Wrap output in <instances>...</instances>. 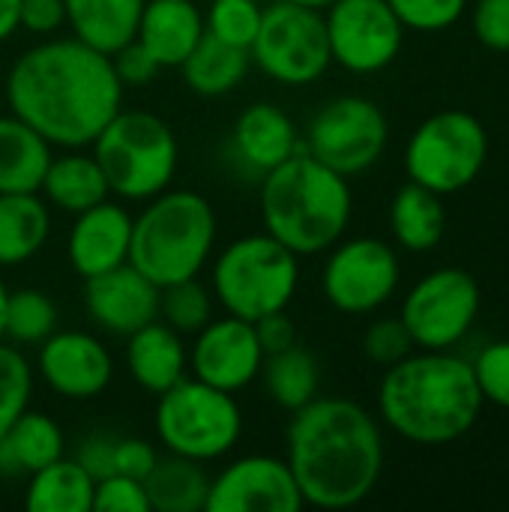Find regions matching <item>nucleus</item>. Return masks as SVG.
I'll use <instances>...</instances> for the list:
<instances>
[{
	"mask_svg": "<svg viewBox=\"0 0 509 512\" xmlns=\"http://www.w3.org/2000/svg\"><path fill=\"white\" fill-rule=\"evenodd\" d=\"M300 150H303L300 132L279 105L255 102L234 120L231 153L255 177H264L267 171H273L276 165H282Z\"/></svg>",
	"mask_w": 509,
	"mask_h": 512,
	"instance_id": "obj_20",
	"label": "nucleus"
},
{
	"mask_svg": "<svg viewBox=\"0 0 509 512\" xmlns=\"http://www.w3.org/2000/svg\"><path fill=\"white\" fill-rule=\"evenodd\" d=\"M153 512H201L207 510L210 477L201 462L165 453L156 459L150 474L141 480Z\"/></svg>",
	"mask_w": 509,
	"mask_h": 512,
	"instance_id": "obj_29",
	"label": "nucleus"
},
{
	"mask_svg": "<svg viewBox=\"0 0 509 512\" xmlns=\"http://www.w3.org/2000/svg\"><path fill=\"white\" fill-rule=\"evenodd\" d=\"M39 195L51 207L75 216V213L105 201L111 195V189H108V180L93 153L66 150L60 156H51V165L39 186Z\"/></svg>",
	"mask_w": 509,
	"mask_h": 512,
	"instance_id": "obj_25",
	"label": "nucleus"
},
{
	"mask_svg": "<svg viewBox=\"0 0 509 512\" xmlns=\"http://www.w3.org/2000/svg\"><path fill=\"white\" fill-rule=\"evenodd\" d=\"M414 348L417 345L402 318H381V321L369 324V330L363 336V354L375 366H384V369L405 360Z\"/></svg>",
	"mask_w": 509,
	"mask_h": 512,
	"instance_id": "obj_38",
	"label": "nucleus"
},
{
	"mask_svg": "<svg viewBox=\"0 0 509 512\" xmlns=\"http://www.w3.org/2000/svg\"><path fill=\"white\" fill-rule=\"evenodd\" d=\"M33 396V366L18 345H3L0 339V435L3 429L30 408Z\"/></svg>",
	"mask_w": 509,
	"mask_h": 512,
	"instance_id": "obj_36",
	"label": "nucleus"
},
{
	"mask_svg": "<svg viewBox=\"0 0 509 512\" xmlns=\"http://www.w3.org/2000/svg\"><path fill=\"white\" fill-rule=\"evenodd\" d=\"M330 57L354 75L387 69L405 42V27L387 0H336L324 9Z\"/></svg>",
	"mask_w": 509,
	"mask_h": 512,
	"instance_id": "obj_14",
	"label": "nucleus"
},
{
	"mask_svg": "<svg viewBox=\"0 0 509 512\" xmlns=\"http://www.w3.org/2000/svg\"><path fill=\"white\" fill-rule=\"evenodd\" d=\"M291 474L303 504L348 510L363 504L384 471V438L375 417L339 396H315L294 411L285 432Z\"/></svg>",
	"mask_w": 509,
	"mask_h": 512,
	"instance_id": "obj_2",
	"label": "nucleus"
},
{
	"mask_svg": "<svg viewBox=\"0 0 509 512\" xmlns=\"http://www.w3.org/2000/svg\"><path fill=\"white\" fill-rule=\"evenodd\" d=\"M6 102L51 147L84 150L123 108L111 54L81 39H48L15 57Z\"/></svg>",
	"mask_w": 509,
	"mask_h": 512,
	"instance_id": "obj_1",
	"label": "nucleus"
},
{
	"mask_svg": "<svg viewBox=\"0 0 509 512\" xmlns=\"http://www.w3.org/2000/svg\"><path fill=\"white\" fill-rule=\"evenodd\" d=\"M252 57L246 48L228 45L204 33V39L195 45V51L180 63L183 81L198 96H225L243 84L249 75Z\"/></svg>",
	"mask_w": 509,
	"mask_h": 512,
	"instance_id": "obj_30",
	"label": "nucleus"
},
{
	"mask_svg": "<svg viewBox=\"0 0 509 512\" xmlns=\"http://www.w3.org/2000/svg\"><path fill=\"white\" fill-rule=\"evenodd\" d=\"M36 375L63 399L87 402L105 393L114 375V360L99 336L84 330H54L36 345Z\"/></svg>",
	"mask_w": 509,
	"mask_h": 512,
	"instance_id": "obj_17",
	"label": "nucleus"
},
{
	"mask_svg": "<svg viewBox=\"0 0 509 512\" xmlns=\"http://www.w3.org/2000/svg\"><path fill=\"white\" fill-rule=\"evenodd\" d=\"M288 3H297V6H309V9L324 12V9H327V6H333L336 0H288Z\"/></svg>",
	"mask_w": 509,
	"mask_h": 512,
	"instance_id": "obj_48",
	"label": "nucleus"
},
{
	"mask_svg": "<svg viewBox=\"0 0 509 512\" xmlns=\"http://www.w3.org/2000/svg\"><path fill=\"white\" fill-rule=\"evenodd\" d=\"M18 6L21 0H0V42H6L18 30Z\"/></svg>",
	"mask_w": 509,
	"mask_h": 512,
	"instance_id": "obj_47",
	"label": "nucleus"
},
{
	"mask_svg": "<svg viewBox=\"0 0 509 512\" xmlns=\"http://www.w3.org/2000/svg\"><path fill=\"white\" fill-rule=\"evenodd\" d=\"M483 408L474 366L450 351L408 354L387 366L378 387L384 423L411 444L444 447L465 438Z\"/></svg>",
	"mask_w": 509,
	"mask_h": 512,
	"instance_id": "obj_3",
	"label": "nucleus"
},
{
	"mask_svg": "<svg viewBox=\"0 0 509 512\" xmlns=\"http://www.w3.org/2000/svg\"><path fill=\"white\" fill-rule=\"evenodd\" d=\"M66 24V6L63 0H21L18 6V27L48 36L57 33Z\"/></svg>",
	"mask_w": 509,
	"mask_h": 512,
	"instance_id": "obj_44",
	"label": "nucleus"
},
{
	"mask_svg": "<svg viewBox=\"0 0 509 512\" xmlns=\"http://www.w3.org/2000/svg\"><path fill=\"white\" fill-rule=\"evenodd\" d=\"M84 309L105 333L129 336L159 318V285L126 261L108 273L84 279Z\"/></svg>",
	"mask_w": 509,
	"mask_h": 512,
	"instance_id": "obj_18",
	"label": "nucleus"
},
{
	"mask_svg": "<svg viewBox=\"0 0 509 512\" xmlns=\"http://www.w3.org/2000/svg\"><path fill=\"white\" fill-rule=\"evenodd\" d=\"M249 57L276 84L306 87L318 81L333 63L324 12L288 0H273L264 6L258 36L249 45Z\"/></svg>",
	"mask_w": 509,
	"mask_h": 512,
	"instance_id": "obj_10",
	"label": "nucleus"
},
{
	"mask_svg": "<svg viewBox=\"0 0 509 512\" xmlns=\"http://www.w3.org/2000/svg\"><path fill=\"white\" fill-rule=\"evenodd\" d=\"M120 201H150L177 174L180 147L171 126L150 111H117L90 144Z\"/></svg>",
	"mask_w": 509,
	"mask_h": 512,
	"instance_id": "obj_7",
	"label": "nucleus"
},
{
	"mask_svg": "<svg viewBox=\"0 0 509 512\" xmlns=\"http://www.w3.org/2000/svg\"><path fill=\"white\" fill-rule=\"evenodd\" d=\"M489 159L486 126L462 108H447L423 120L405 147V171L438 195H453L471 186Z\"/></svg>",
	"mask_w": 509,
	"mask_h": 512,
	"instance_id": "obj_9",
	"label": "nucleus"
},
{
	"mask_svg": "<svg viewBox=\"0 0 509 512\" xmlns=\"http://www.w3.org/2000/svg\"><path fill=\"white\" fill-rule=\"evenodd\" d=\"M126 369L141 390L159 396L186 378L189 348L174 327L156 318L126 336Z\"/></svg>",
	"mask_w": 509,
	"mask_h": 512,
	"instance_id": "obj_22",
	"label": "nucleus"
},
{
	"mask_svg": "<svg viewBox=\"0 0 509 512\" xmlns=\"http://www.w3.org/2000/svg\"><path fill=\"white\" fill-rule=\"evenodd\" d=\"M252 324H255V333H258V342H261L264 354L285 351V348H291L297 342V327L285 315V309L282 312H270V315L252 321Z\"/></svg>",
	"mask_w": 509,
	"mask_h": 512,
	"instance_id": "obj_46",
	"label": "nucleus"
},
{
	"mask_svg": "<svg viewBox=\"0 0 509 512\" xmlns=\"http://www.w3.org/2000/svg\"><path fill=\"white\" fill-rule=\"evenodd\" d=\"M54 147L21 117L0 114V195L39 192Z\"/></svg>",
	"mask_w": 509,
	"mask_h": 512,
	"instance_id": "obj_23",
	"label": "nucleus"
},
{
	"mask_svg": "<svg viewBox=\"0 0 509 512\" xmlns=\"http://www.w3.org/2000/svg\"><path fill=\"white\" fill-rule=\"evenodd\" d=\"M6 297H9V288L3 282V273H0V339H3V315H6Z\"/></svg>",
	"mask_w": 509,
	"mask_h": 512,
	"instance_id": "obj_49",
	"label": "nucleus"
},
{
	"mask_svg": "<svg viewBox=\"0 0 509 512\" xmlns=\"http://www.w3.org/2000/svg\"><path fill=\"white\" fill-rule=\"evenodd\" d=\"M264 18V6L258 0H210L204 12V30L228 45L246 48L255 42Z\"/></svg>",
	"mask_w": 509,
	"mask_h": 512,
	"instance_id": "obj_35",
	"label": "nucleus"
},
{
	"mask_svg": "<svg viewBox=\"0 0 509 512\" xmlns=\"http://www.w3.org/2000/svg\"><path fill=\"white\" fill-rule=\"evenodd\" d=\"M93 512H150L141 480L108 474L93 486Z\"/></svg>",
	"mask_w": 509,
	"mask_h": 512,
	"instance_id": "obj_40",
	"label": "nucleus"
},
{
	"mask_svg": "<svg viewBox=\"0 0 509 512\" xmlns=\"http://www.w3.org/2000/svg\"><path fill=\"white\" fill-rule=\"evenodd\" d=\"M264 378V390L267 396L288 414L300 411L303 405H309L318 396L321 387V366L315 360L312 351H306L303 345H291L285 351L267 354L261 375Z\"/></svg>",
	"mask_w": 509,
	"mask_h": 512,
	"instance_id": "obj_32",
	"label": "nucleus"
},
{
	"mask_svg": "<svg viewBox=\"0 0 509 512\" xmlns=\"http://www.w3.org/2000/svg\"><path fill=\"white\" fill-rule=\"evenodd\" d=\"M348 177L300 150L261 177V222L294 255H318L336 246L351 222Z\"/></svg>",
	"mask_w": 509,
	"mask_h": 512,
	"instance_id": "obj_4",
	"label": "nucleus"
},
{
	"mask_svg": "<svg viewBox=\"0 0 509 512\" xmlns=\"http://www.w3.org/2000/svg\"><path fill=\"white\" fill-rule=\"evenodd\" d=\"M264 357L267 354L258 342L255 324L237 315H222L210 318L195 333V345L189 348V369L192 378L237 396L261 375Z\"/></svg>",
	"mask_w": 509,
	"mask_h": 512,
	"instance_id": "obj_16",
	"label": "nucleus"
},
{
	"mask_svg": "<svg viewBox=\"0 0 509 512\" xmlns=\"http://www.w3.org/2000/svg\"><path fill=\"white\" fill-rule=\"evenodd\" d=\"M114 444H117V438H111V435H87L75 453V462L93 480H102V477L114 474Z\"/></svg>",
	"mask_w": 509,
	"mask_h": 512,
	"instance_id": "obj_45",
	"label": "nucleus"
},
{
	"mask_svg": "<svg viewBox=\"0 0 509 512\" xmlns=\"http://www.w3.org/2000/svg\"><path fill=\"white\" fill-rule=\"evenodd\" d=\"M390 123L366 96H336L309 120L303 150L342 177L369 171L387 150Z\"/></svg>",
	"mask_w": 509,
	"mask_h": 512,
	"instance_id": "obj_11",
	"label": "nucleus"
},
{
	"mask_svg": "<svg viewBox=\"0 0 509 512\" xmlns=\"http://www.w3.org/2000/svg\"><path fill=\"white\" fill-rule=\"evenodd\" d=\"M153 429L165 453L192 462H219L243 438V411L234 393L183 378L159 393Z\"/></svg>",
	"mask_w": 509,
	"mask_h": 512,
	"instance_id": "obj_8",
	"label": "nucleus"
},
{
	"mask_svg": "<svg viewBox=\"0 0 509 512\" xmlns=\"http://www.w3.org/2000/svg\"><path fill=\"white\" fill-rule=\"evenodd\" d=\"M471 24L489 51H509V0H477Z\"/></svg>",
	"mask_w": 509,
	"mask_h": 512,
	"instance_id": "obj_42",
	"label": "nucleus"
},
{
	"mask_svg": "<svg viewBox=\"0 0 509 512\" xmlns=\"http://www.w3.org/2000/svg\"><path fill=\"white\" fill-rule=\"evenodd\" d=\"M213 306L216 297L207 285L198 282V276L159 288V318L180 336H195L213 318Z\"/></svg>",
	"mask_w": 509,
	"mask_h": 512,
	"instance_id": "obj_34",
	"label": "nucleus"
},
{
	"mask_svg": "<svg viewBox=\"0 0 509 512\" xmlns=\"http://www.w3.org/2000/svg\"><path fill=\"white\" fill-rule=\"evenodd\" d=\"M132 213L120 201H99L75 213L69 228L66 258L81 279H93L129 261L132 243Z\"/></svg>",
	"mask_w": 509,
	"mask_h": 512,
	"instance_id": "obj_19",
	"label": "nucleus"
},
{
	"mask_svg": "<svg viewBox=\"0 0 509 512\" xmlns=\"http://www.w3.org/2000/svg\"><path fill=\"white\" fill-rule=\"evenodd\" d=\"M300 285V255L267 231L228 243L210 267V291L225 315L258 321L291 306Z\"/></svg>",
	"mask_w": 509,
	"mask_h": 512,
	"instance_id": "obj_6",
	"label": "nucleus"
},
{
	"mask_svg": "<svg viewBox=\"0 0 509 512\" xmlns=\"http://www.w3.org/2000/svg\"><path fill=\"white\" fill-rule=\"evenodd\" d=\"M66 450L63 429L42 411L18 414L0 435V474H33Z\"/></svg>",
	"mask_w": 509,
	"mask_h": 512,
	"instance_id": "obj_24",
	"label": "nucleus"
},
{
	"mask_svg": "<svg viewBox=\"0 0 509 512\" xmlns=\"http://www.w3.org/2000/svg\"><path fill=\"white\" fill-rule=\"evenodd\" d=\"M57 330V306L39 288H18L6 297L3 339L12 345H39Z\"/></svg>",
	"mask_w": 509,
	"mask_h": 512,
	"instance_id": "obj_33",
	"label": "nucleus"
},
{
	"mask_svg": "<svg viewBox=\"0 0 509 512\" xmlns=\"http://www.w3.org/2000/svg\"><path fill=\"white\" fill-rule=\"evenodd\" d=\"M51 234V210L39 192L0 195V267H18L39 255Z\"/></svg>",
	"mask_w": 509,
	"mask_h": 512,
	"instance_id": "obj_26",
	"label": "nucleus"
},
{
	"mask_svg": "<svg viewBox=\"0 0 509 512\" xmlns=\"http://www.w3.org/2000/svg\"><path fill=\"white\" fill-rule=\"evenodd\" d=\"M111 63H114V72H117V81L123 84V90L126 87H147L162 72V66L153 60V54L138 39H132L123 48H117L111 54Z\"/></svg>",
	"mask_w": 509,
	"mask_h": 512,
	"instance_id": "obj_41",
	"label": "nucleus"
},
{
	"mask_svg": "<svg viewBox=\"0 0 509 512\" xmlns=\"http://www.w3.org/2000/svg\"><path fill=\"white\" fill-rule=\"evenodd\" d=\"M387 3L405 30H420V33L447 30L468 9V0H387Z\"/></svg>",
	"mask_w": 509,
	"mask_h": 512,
	"instance_id": "obj_37",
	"label": "nucleus"
},
{
	"mask_svg": "<svg viewBox=\"0 0 509 512\" xmlns=\"http://www.w3.org/2000/svg\"><path fill=\"white\" fill-rule=\"evenodd\" d=\"M204 33V12L195 6V0H147L135 39L162 69H180Z\"/></svg>",
	"mask_w": 509,
	"mask_h": 512,
	"instance_id": "obj_21",
	"label": "nucleus"
},
{
	"mask_svg": "<svg viewBox=\"0 0 509 512\" xmlns=\"http://www.w3.org/2000/svg\"><path fill=\"white\" fill-rule=\"evenodd\" d=\"M399 279L402 267L393 246L375 237H354L330 246L321 291L333 309L345 315H366L396 294Z\"/></svg>",
	"mask_w": 509,
	"mask_h": 512,
	"instance_id": "obj_13",
	"label": "nucleus"
},
{
	"mask_svg": "<svg viewBox=\"0 0 509 512\" xmlns=\"http://www.w3.org/2000/svg\"><path fill=\"white\" fill-rule=\"evenodd\" d=\"M147 0H63L66 24L75 39L114 54L135 39L138 18Z\"/></svg>",
	"mask_w": 509,
	"mask_h": 512,
	"instance_id": "obj_27",
	"label": "nucleus"
},
{
	"mask_svg": "<svg viewBox=\"0 0 509 512\" xmlns=\"http://www.w3.org/2000/svg\"><path fill=\"white\" fill-rule=\"evenodd\" d=\"M480 315V285L462 267H441L423 276L402 303V321L423 351H450Z\"/></svg>",
	"mask_w": 509,
	"mask_h": 512,
	"instance_id": "obj_12",
	"label": "nucleus"
},
{
	"mask_svg": "<svg viewBox=\"0 0 509 512\" xmlns=\"http://www.w3.org/2000/svg\"><path fill=\"white\" fill-rule=\"evenodd\" d=\"M156 459H159L156 447L141 438H117L114 444V474L144 480L156 465Z\"/></svg>",
	"mask_w": 509,
	"mask_h": 512,
	"instance_id": "obj_43",
	"label": "nucleus"
},
{
	"mask_svg": "<svg viewBox=\"0 0 509 512\" xmlns=\"http://www.w3.org/2000/svg\"><path fill=\"white\" fill-rule=\"evenodd\" d=\"M216 210L192 189H165L132 219L129 264L165 288L195 279L216 249Z\"/></svg>",
	"mask_w": 509,
	"mask_h": 512,
	"instance_id": "obj_5",
	"label": "nucleus"
},
{
	"mask_svg": "<svg viewBox=\"0 0 509 512\" xmlns=\"http://www.w3.org/2000/svg\"><path fill=\"white\" fill-rule=\"evenodd\" d=\"M390 228L402 249L408 252H429L447 234V207L438 192L405 183L390 204Z\"/></svg>",
	"mask_w": 509,
	"mask_h": 512,
	"instance_id": "obj_28",
	"label": "nucleus"
},
{
	"mask_svg": "<svg viewBox=\"0 0 509 512\" xmlns=\"http://www.w3.org/2000/svg\"><path fill=\"white\" fill-rule=\"evenodd\" d=\"M471 366H474L483 402H492V405L509 411V339L492 342L489 348H483L477 363H471Z\"/></svg>",
	"mask_w": 509,
	"mask_h": 512,
	"instance_id": "obj_39",
	"label": "nucleus"
},
{
	"mask_svg": "<svg viewBox=\"0 0 509 512\" xmlns=\"http://www.w3.org/2000/svg\"><path fill=\"white\" fill-rule=\"evenodd\" d=\"M96 480L75 462L57 459L30 474L24 504L33 512H93Z\"/></svg>",
	"mask_w": 509,
	"mask_h": 512,
	"instance_id": "obj_31",
	"label": "nucleus"
},
{
	"mask_svg": "<svg viewBox=\"0 0 509 512\" xmlns=\"http://www.w3.org/2000/svg\"><path fill=\"white\" fill-rule=\"evenodd\" d=\"M303 507L291 465L255 453L234 459L210 480L204 512H300Z\"/></svg>",
	"mask_w": 509,
	"mask_h": 512,
	"instance_id": "obj_15",
	"label": "nucleus"
}]
</instances>
